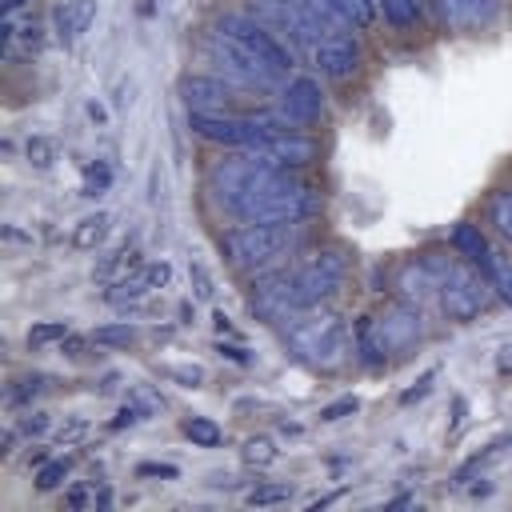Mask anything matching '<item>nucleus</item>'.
Listing matches in <instances>:
<instances>
[{"label": "nucleus", "instance_id": "4be33fe9", "mask_svg": "<svg viewBox=\"0 0 512 512\" xmlns=\"http://www.w3.org/2000/svg\"><path fill=\"white\" fill-rule=\"evenodd\" d=\"M376 8L384 16V24H392L400 32L420 24V16H424V0H376Z\"/></svg>", "mask_w": 512, "mask_h": 512}, {"label": "nucleus", "instance_id": "bb28decb", "mask_svg": "<svg viewBox=\"0 0 512 512\" xmlns=\"http://www.w3.org/2000/svg\"><path fill=\"white\" fill-rule=\"evenodd\" d=\"M180 428H184V436H188V440H192L196 448H216V444L224 440L220 424H212L208 416H188V420H184Z\"/></svg>", "mask_w": 512, "mask_h": 512}, {"label": "nucleus", "instance_id": "b1692460", "mask_svg": "<svg viewBox=\"0 0 512 512\" xmlns=\"http://www.w3.org/2000/svg\"><path fill=\"white\" fill-rule=\"evenodd\" d=\"M52 388H56V376L32 372V376H24V380H16V384L8 388V404H32V400H40V396L52 392Z\"/></svg>", "mask_w": 512, "mask_h": 512}, {"label": "nucleus", "instance_id": "f3484780", "mask_svg": "<svg viewBox=\"0 0 512 512\" xmlns=\"http://www.w3.org/2000/svg\"><path fill=\"white\" fill-rule=\"evenodd\" d=\"M392 292H396V300H400V304L420 308V312H424L428 304H436V276H432L428 260H408V264L396 272Z\"/></svg>", "mask_w": 512, "mask_h": 512}, {"label": "nucleus", "instance_id": "a878e982", "mask_svg": "<svg viewBox=\"0 0 512 512\" xmlns=\"http://www.w3.org/2000/svg\"><path fill=\"white\" fill-rule=\"evenodd\" d=\"M488 224L512 244V188L492 192V200H488Z\"/></svg>", "mask_w": 512, "mask_h": 512}, {"label": "nucleus", "instance_id": "f704fd0d", "mask_svg": "<svg viewBox=\"0 0 512 512\" xmlns=\"http://www.w3.org/2000/svg\"><path fill=\"white\" fill-rule=\"evenodd\" d=\"M164 376H172V380H180V384H188V388H196V384L204 380V372H200L196 364H168Z\"/></svg>", "mask_w": 512, "mask_h": 512}, {"label": "nucleus", "instance_id": "c03bdc74", "mask_svg": "<svg viewBox=\"0 0 512 512\" xmlns=\"http://www.w3.org/2000/svg\"><path fill=\"white\" fill-rule=\"evenodd\" d=\"M136 420H140V412H136V408H124V412L112 420V428H124V424H136Z\"/></svg>", "mask_w": 512, "mask_h": 512}, {"label": "nucleus", "instance_id": "dca6fc26", "mask_svg": "<svg viewBox=\"0 0 512 512\" xmlns=\"http://www.w3.org/2000/svg\"><path fill=\"white\" fill-rule=\"evenodd\" d=\"M372 320V332H376V340L384 344V352H404V348H412L420 336H424V312L420 308H408V304H392L388 312H380V316H368Z\"/></svg>", "mask_w": 512, "mask_h": 512}, {"label": "nucleus", "instance_id": "9d476101", "mask_svg": "<svg viewBox=\"0 0 512 512\" xmlns=\"http://www.w3.org/2000/svg\"><path fill=\"white\" fill-rule=\"evenodd\" d=\"M308 60H312V68L324 76V80H352L356 72H360V64H364V48H360V40L352 36V32H328V36H320L312 48H308Z\"/></svg>", "mask_w": 512, "mask_h": 512}, {"label": "nucleus", "instance_id": "7c9ffc66", "mask_svg": "<svg viewBox=\"0 0 512 512\" xmlns=\"http://www.w3.org/2000/svg\"><path fill=\"white\" fill-rule=\"evenodd\" d=\"M292 496V488L288 484H264V488H252L244 500L252 504V508H268V504H284Z\"/></svg>", "mask_w": 512, "mask_h": 512}, {"label": "nucleus", "instance_id": "aec40b11", "mask_svg": "<svg viewBox=\"0 0 512 512\" xmlns=\"http://www.w3.org/2000/svg\"><path fill=\"white\" fill-rule=\"evenodd\" d=\"M448 244H452V252H460V256L472 260L476 268H484L488 256H492V248H488V240H484V232H480L476 224H456L452 236H448Z\"/></svg>", "mask_w": 512, "mask_h": 512}, {"label": "nucleus", "instance_id": "0eeeda50", "mask_svg": "<svg viewBox=\"0 0 512 512\" xmlns=\"http://www.w3.org/2000/svg\"><path fill=\"white\" fill-rule=\"evenodd\" d=\"M212 28H220L228 40H236L244 52H252L276 80H288V72H292V48L268 24H260L252 12H224Z\"/></svg>", "mask_w": 512, "mask_h": 512}, {"label": "nucleus", "instance_id": "72a5a7b5", "mask_svg": "<svg viewBox=\"0 0 512 512\" xmlns=\"http://www.w3.org/2000/svg\"><path fill=\"white\" fill-rule=\"evenodd\" d=\"M192 292H196V300H212L216 296V288H212V276H208V268L200 264V260H192Z\"/></svg>", "mask_w": 512, "mask_h": 512}, {"label": "nucleus", "instance_id": "58836bf2", "mask_svg": "<svg viewBox=\"0 0 512 512\" xmlns=\"http://www.w3.org/2000/svg\"><path fill=\"white\" fill-rule=\"evenodd\" d=\"M16 444H20V428H16V424H8V428L0 432V456H12V452H16Z\"/></svg>", "mask_w": 512, "mask_h": 512}, {"label": "nucleus", "instance_id": "a19ab883", "mask_svg": "<svg viewBox=\"0 0 512 512\" xmlns=\"http://www.w3.org/2000/svg\"><path fill=\"white\" fill-rule=\"evenodd\" d=\"M64 504H68V508H88V504H96V496H88V488H72V492L64 496Z\"/></svg>", "mask_w": 512, "mask_h": 512}, {"label": "nucleus", "instance_id": "c756f323", "mask_svg": "<svg viewBox=\"0 0 512 512\" xmlns=\"http://www.w3.org/2000/svg\"><path fill=\"white\" fill-rule=\"evenodd\" d=\"M72 472V456H60V460H44L40 468H36V488L40 492H52V488H60L64 484V476Z\"/></svg>", "mask_w": 512, "mask_h": 512}, {"label": "nucleus", "instance_id": "a211bd4d", "mask_svg": "<svg viewBox=\"0 0 512 512\" xmlns=\"http://www.w3.org/2000/svg\"><path fill=\"white\" fill-rule=\"evenodd\" d=\"M108 228H112V216H108V212H88V216H80V220L72 224L68 244H72L76 252H96V248L108 240Z\"/></svg>", "mask_w": 512, "mask_h": 512}, {"label": "nucleus", "instance_id": "f8f14e48", "mask_svg": "<svg viewBox=\"0 0 512 512\" xmlns=\"http://www.w3.org/2000/svg\"><path fill=\"white\" fill-rule=\"evenodd\" d=\"M276 112L284 116L288 128H312L324 116V92L312 76H292L276 92Z\"/></svg>", "mask_w": 512, "mask_h": 512}, {"label": "nucleus", "instance_id": "ea45409f", "mask_svg": "<svg viewBox=\"0 0 512 512\" xmlns=\"http://www.w3.org/2000/svg\"><path fill=\"white\" fill-rule=\"evenodd\" d=\"M136 476H164V480H172V476H176V468H172V464H140V468H136Z\"/></svg>", "mask_w": 512, "mask_h": 512}, {"label": "nucleus", "instance_id": "4468645a", "mask_svg": "<svg viewBox=\"0 0 512 512\" xmlns=\"http://www.w3.org/2000/svg\"><path fill=\"white\" fill-rule=\"evenodd\" d=\"M244 152H252L256 160H264V164H272V168L300 172V168H308V164L316 160V140H312L308 132H300V128H284V132H276L272 140H264V144H256V148H244Z\"/></svg>", "mask_w": 512, "mask_h": 512}, {"label": "nucleus", "instance_id": "7ed1b4c3", "mask_svg": "<svg viewBox=\"0 0 512 512\" xmlns=\"http://www.w3.org/2000/svg\"><path fill=\"white\" fill-rule=\"evenodd\" d=\"M284 348L312 372H336L356 352V336L348 332V320L340 312L316 304L284 320Z\"/></svg>", "mask_w": 512, "mask_h": 512}, {"label": "nucleus", "instance_id": "5701e85b", "mask_svg": "<svg viewBox=\"0 0 512 512\" xmlns=\"http://www.w3.org/2000/svg\"><path fill=\"white\" fill-rule=\"evenodd\" d=\"M352 336H356V352H360V360H364L368 368H380V364L388 360V352H384V344L376 340V332H372V320H368V316H360V320H356V332H352Z\"/></svg>", "mask_w": 512, "mask_h": 512}, {"label": "nucleus", "instance_id": "ddd939ff", "mask_svg": "<svg viewBox=\"0 0 512 512\" xmlns=\"http://www.w3.org/2000/svg\"><path fill=\"white\" fill-rule=\"evenodd\" d=\"M428 8L444 32H480L496 24V16L504 12V0H428Z\"/></svg>", "mask_w": 512, "mask_h": 512}, {"label": "nucleus", "instance_id": "39448f33", "mask_svg": "<svg viewBox=\"0 0 512 512\" xmlns=\"http://www.w3.org/2000/svg\"><path fill=\"white\" fill-rule=\"evenodd\" d=\"M284 276H288V292H292L296 312L328 304L348 280V252L336 248V244L304 248L296 260L284 264Z\"/></svg>", "mask_w": 512, "mask_h": 512}, {"label": "nucleus", "instance_id": "20e7f679", "mask_svg": "<svg viewBox=\"0 0 512 512\" xmlns=\"http://www.w3.org/2000/svg\"><path fill=\"white\" fill-rule=\"evenodd\" d=\"M424 260H428V268L436 276V308L448 320L468 324V320H476L492 304V296H496L492 280L484 276V268H476L460 252H452V256L448 252H432Z\"/></svg>", "mask_w": 512, "mask_h": 512}, {"label": "nucleus", "instance_id": "6ab92c4d", "mask_svg": "<svg viewBox=\"0 0 512 512\" xmlns=\"http://www.w3.org/2000/svg\"><path fill=\"white\" fill-rule=\"evenodd\" d=\"M92 12H96V0H64L56 8V32H60V40L72 44L92 24Z\"/></svg>", "mask_w": 512, "mask_h": 512}, {"label": "nucleus", "instance_id": "393cba45", "mask_svg": "<svg viewBox=\"0 0 512 512\" xmlns=\"http://www.w3.org/2000/svg\"><path fill=\"white\" fill-rule=\"evenodd\" d=\"M484 276L492 280L496 296L512 304V252H492L488 264H484Z\"/></svg>", "mask_w": 512, "mask_h": 512}, {"label": "nucleus", "instance_id": "473e14b6", "mask_svg": "<svg viewBox=\"0 0 512 512\" xmlns=\"http://www.w3.org/2000/svg\"><path fill=\"white\" fill-rule=\"evenodd\" d=\"M28 160H32L36 168H52V160H56V144H52L48 136H32V140H28Z\"/></svg>", "mask_w": 512, "mask_h": 512}, {"label": "nucleus", "instance_id": "4c0bfd02", "mask_svg": "<svg viewBox=\"0 0 512 512\" xmlns=\"http://www.w3.org/2000/svg\"><path fill=\"white\" fill-rule=\"evenodd\" d=\"M88 344H96V340H84V336H72V332H68V336L60 340V352H68V356H84Z\"/></svg>", "mask_w": 512, "mask_h": 512}, {"label": "nucleus", "instance_id": "e433bc0d", "mask_svg": "<svg viewBox=\"0 0 512 512\" xmlns=\"http://www.w3.org/2000/svg\"><path fill=\"white\" fill-rule=\"evenodd\" d=\"M348 412H356V396H344V400L328 404V408L320 412V420H340V416H348Z\"/></svg>", "mask_w": 512, "mask_h": 512}, {"label": "nucleus", "instance_id": "37998d69", "mask_svg": "<svg viewBox=\"0 0 512 512\" xmlns=\"http://www.w3.org/2000/svg\"><path fill=\"white\" fill-rule=\"evenodd\" d=\"M4 240L8 244H32V232H20L16 224H4Z\"/></svg>", "mask_w": 512, "mask_h": 512}, {"label": "nucleus", "instance_id": "79ce46f5", "mask_svg": "<svg viewBox=\"0 0 512 512\" xmlns=\"http://www.w3.org/2000/svg\"><path fill=\"white\" fill-rule=\"evenodd\" d=\"M432 376H436V372H424V376H420V384H416V388H408V392L400 396V404H412L416 396H424V392H428V384H432Z\"/></svg>", "mask_w": 512, "mask_h": 512}, {"label": "nucleus", "instance_id": "2f4dec72", "mask_svg": "<svg viewBox=\"0 0 512 512\" xmlns=\"http://www.w3.org/2000/svg\"><path fill=\"white\" fill-rule=\"evenodd\" d=\"M72 328L64 324V320H48V324H36V328H28V344L32 348H40V344H52V340H64Z\"/></svg>", "mask_w": 512, "mask_h": 512}, {"label": "nucleus", "instance_id": "412c9836", "mask_svg": "<svg viewBox=\"0 0 512 512\" xmlns=\"http://www.w3.org/2000/svg\"><path fill=\"white\" fill-rule=\"evenodd\" d=\"M140 264H144V260H140V248L124 240L112 256H104V260L96 264V280H100V284H116V280H124L128 272H136Z\"/></svg>", "mask_w": 512, "mask_h": 512}, {"label": "nucleus", "instance_id": "9b49d317", "mask_svg": "<svg viewBox=\"0 0 512 512\" xmlns=\"http://www.w3.org/2000/svg\"><path fill=\"white\" fill-rule=\"evenodd\" d=\"M180 92H184V104L188 112H244V96L248 88L224 80V76H184L180 80Z\"/></svg>", "mask_w": 512, "mask_h": 512}, {"label": "nucleus", "instance_id": "49530a36", "mask_svg": "<svg viewBox=\"0 0 512 512\" xmlns=\"http://www.w3.org/2000/svg\"><path fill=\"white\" fill-rule=\"evenodd\" d=\"M216 328H220V332H236V328L228 324V316H224V312H216Z\"/></svg>", "mask_w": 512, "mask_h": 512}, {"label": "nucleus", "instance_id": "1a4fd4ad", "mask_svg": "<svg viewBox=\"0 0 512 512\" xmlns=\"http://www.w3.org/2000/svg\"><path fill=\"white\" fill-rule=\"evenodd\" d=\"M248 12H252L260 24H268L276 36H284V40H292V44H300V48H312L320 36H328V28H324L300 0H252Z\"/></svg>", "mask_w": 512, "mask_h": 512}, {"label": "nucleus", "instance_id": "423d86ee", "mask_svg": "<svg viewBox=\"0 0 512 512\" xmlns=\"http://www.w3.org/2000/svg\"><path fill=\"white\" fill-rule=\"evenodd\" d=\"M188 128L196 140L208 144H224V148H256L264 140H272L276 132H284V116L272 112H188Z\"/></svg>", "mask_w": 512, "mask_h": 512}, {"label": "nucleus", "instance_id": "2eb2a0df", "mask_svg": "<svg viewBox=\"0 0 512 512\" xmlns=\"http://www.w3.org/2000/svg\"><path fill=\"white\" fill-rule=\"evenodd\" d=\"M172 280V264L168 260H148V264H140L136 272H128L124 280H116V284H108V292H104V300L112 304V308H140L156 288H164Z\"/></svg>", "mask_w": 512, "mask_h": 512}, {"label": "nucleus", "instance_id": "f03ea898", "mask_svg": "<svg viewBox=\"0 0 512 512\" xmlns=\"http://www.w3.org/2000/svg\"><path fill=\"white\" fill-rule=\"evenodd\" d=\"M320 212V188L308 184L300 172L268 168L252 192L236 204L232 224H300Z\"/></svg>", "mask_w": 512, "mask_h": 512}, {"label": "nucleus", "instance_id": "6e6552de", "mask_svg": "<svg viewBox=\"0 0 512 512\" xmlns=\"http://www.w3.org/2000/svg\"><path fill=\"white\" fill-rule=\"evenodd\" d=\"M204 60L216 68V76H224V80H232V84H240V88H248V92H268V88L280 84L252 52H244V48H240L236 40H228L220 28H208V32H204Z\"/></svg>", "mask_w": 512, "mask_h": 512}, {"label": "nucleus", "instance_id": "f257e3e1", "mask_svg": "<svg viewBox=\"0 0 512 512\" xmlns=\"http://www.w3.org/2000/svg\"><path fill=\"white\" fill-rule=\"evenodd\" d=\"M308 248V220L300 224H236L220 236V256L240 276H260L296 260Z\"/></svg>", "mask_w": 512, "mask_h": 512}, {"label": "nucleus", "instance_id": "cd10ccee", "mask_svg": "<svg viewBox=\"0 0 512 512\" xmlns=\"http://www.w3.org/2000/svg\"><path fill=\"white\" fill-rule=\"evenodd\" d=\"M92 340L96 344H104V348H132L136 344V328L124 320V324H100L96 332H92Z\"/></svg>", "mask_w": 512, "mask_h": 512}, {"label": "nucleus", "instance_id": "a18cd8bd", "mask_svg": "<svg viewBox=\"0 0 512 512\" xmlns=\"http://www.w3.org/2000/svg\"><path fill=\"white\" fill-rule=\"evenodd\" d=\"M500 372H504V376L512 372V344H508V348H500Z\"/></svg>", "mask_w": 512, "mask_h": 512}, {"label": "nucleus", "instance_id": "c85d7f7f", "mask_svg": "<svg viewBox=\"0 0 512 512\" xmlns=\"http://www.w3.org/2000/svg\"><path fill=\"white\" fill-rule=\"evenodd\" d=\"M276 456H280V448L272 444V436H248L244 440V460L252 468H268V464H276Z\"/></svg>", "mask_w": 512, "mask_h": 512}, {"label": "nucleus", "instance_id": "c9c22d12", "mask_svg": "<svg viewBox=\"0 0 512 512\" xmlns=\"http://www.w3.org/2000/svg\"><path fill=\"white\" fill-rule=\"evenodd\" d=\"M16 428H20V436H40L44 428H48V416L36 408V412H28V416H20L16 420Z\"/></svg>", "mask_w": 512, "mask_h": 512}]
</instances>
